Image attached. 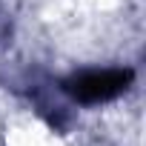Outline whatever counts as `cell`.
I'll return each instance as SVG.
<instances>
[{
  "label": "cell",
  "instance_id": "1",
  "mask_svg": "<svg viewBox=\"0 0 146 146\" xmlns=\"http://www.w3.org/2000/svg\"><path fill=\"white\" fill-rule=\"evenodd\" d=\"M132 69H86L63 80V92L83 106L109 103L120 98L132 83Z\"/></svg>",
  "mask_w": 146,
  "mask_h": 146
}]
</instances>
